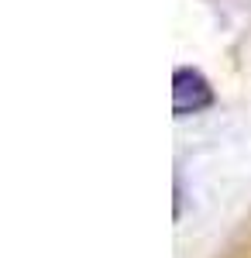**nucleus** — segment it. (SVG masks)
<instances>
[{
	"instance_id": "f257e3e1",
	"label": "nucleus",
	"mask_w": 251,
	"mask_h": 258,
	"mask_svg": "<svg viewBox=\"0 0 251 258\" xmlns=\"http://www.w3.org/2000/svg\"><path fill=\"white\" fill-rule=\"evenodd\" d=\"M213 103V86L207 83L203 73H196L190 66L175 69L172 76V110L175 117H186V114H200Z\"/></svg>"
}]
</instances>
